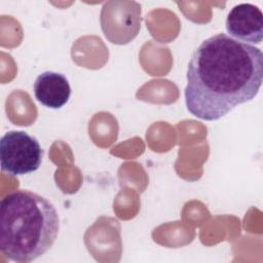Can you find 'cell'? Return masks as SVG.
Returning a JSON list of instances; mask_svg holds the SVG:
<instances>
[{
  "label": "cell",
  "instance_id": "1",
  "mask_svg": "<svg viewBox=\"0 0 263 263\" xmlns=\"http://www.w3.org/2000/svg\"><path fill=\"white\" fill-rule=\"evenodd\" d=\"M186 77L187 110L199 119L218 120L258 95L263 53L252 44L219 33L193 51Z\"/></svg>",
  "mask_w": 263,
  "mask_h": 263
},
{
  "label": "cell",
  "instance_id": "2",
  "mask_svg": "<svg viewBox=\"0 0 263 263\" xmlns=\"http://www.w3.org/2000/svg\"><path fill=\"white\" fill-rule=\"evenodd\" d=\"M60 220L54 205L45 197L16 190L0 202V251L11 261L29 263L54 243Z\"/></svg>",
  "mask_w": 263,
  "mask_h": 263
},
{
  "label": "cell",
  "instance_id": "3",
  "mask_svg": "<svg viewBox=\"0 0 263 263\" xmlns=\"http://www.w3.org/2000/svg\"><path fill=\"white\" fill-rule=\"evenodd\" d=\"M42 155L39 142L24 130H9L0 140L1 168L12 176L37 171Z\"/></svg>",
  "mask_w": 263,
  "mask_h": 263
},
{
  "label": "cell",
  "instance_id": "4",
  "mask_svg": "<svg viewBox=\"0 0 263 263\" xmlns=\"http://www.w3.org/2000/svg\"><path fill=\"white\" fill-rule=\"evenodd\" d=\"M141 6L136 2H107L101 12V24L105 36L116 44L134 39L140 29Z\"/></svg>",
  "mask_w": 263,
  "mask_h": 263
},
{
  "label": "cell",
  "instance_id": "5",
  "mask_svg": "<svg viewBox=\"0 0 263 263\" xmlns=\"http://www.w3.org/2000/svg\"><path fill=\"white\" fill-rule=\"evenodd\" d=\"M226 30L230 37L245 43L259 44L263 38V14L251 3H240L229 11Z\"/></svg>",
  "mask_w": 263,
  "mask_h": 263
},
{
  "label": "cell",
  "instance_id": "6",
  "mask_svg": "<svg viewBox=\"0 0 263 263\" xmlns=\"http://www.w3.org/2000/svg\"><path fill=\"white\" fill-rule=\"evenodd\" d=\"M33 88L37 101L50 109L62 108L71 96V86L67 77L53 71H45L38 75Z\"/></svg>",
  "mask_w": 263,
  "mask_h": 263
}]
</instances>
